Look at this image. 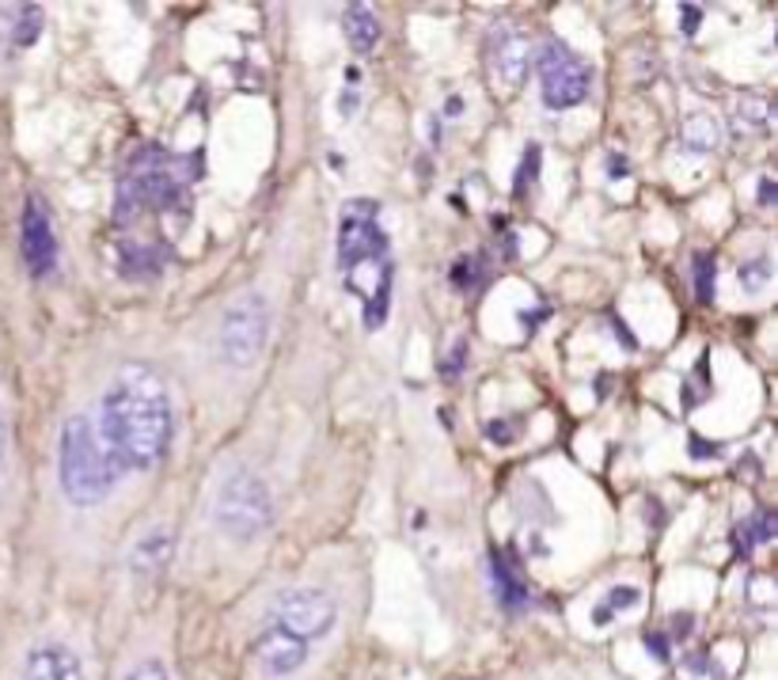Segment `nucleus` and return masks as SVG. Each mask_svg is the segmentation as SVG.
Segmentation results:
<instances>
[{
	"label": "nucleus",
	"mask_w": 778,
	"mask_h": 680,
	"mask_svg": "<svg viewBox=\"0 0 778 680\" xmlns=\"http://www.w3.org/2000/svg\"><path fill=\"white\" fill-rule=\"evenodd\" d=\"M99 441L126 472H148L168 456L175 441V403L152 365H122L91 415Z\"/></svg>",
	"instance_id": "nucleus-1"
},
{
	"label": "nucleus",
	"mask_w": 778,
	"mask_h": 680,
	"mask_svg": "<svg viewBox=\"0 0 778 680\" xmlns=\"http://www.w3.org/2000/svg\"><path fill=\"white\" fill-rule=\"evenodd\" d=\"M338 270L349 297L361 300L368 331H380L392 312V255L387 233L380 228V209L373 198H357L342 209L338 220Z\"/></svg>",
	"instance_id": "nucleus-2"
},
{
	"label": "nucleus",
	"mask_w": 778,
	"mask_h": 680,
	"mask_svg": "<svg viewBox=\"0 0 778 680\" xmlns=\"http://www.w3.org/2000/svg\"><path fill=\"white\" fill-rule=\"evenodd\" d=\"M118 480H122V467L104 449L96 426H91V415L65 418L58 441V483L65 499L77 510H96L115 494Z\"/></svg>",
	"instance_id": "nucleus-3"
},
{
	"label": "nucleus",
	"mask_w": 778,
	"mask_h": 680,
	"mask_svg": "<svg viewBox=\"0 0 778 680\" xmlns=\"http://www.w3.org/2000/svg\"><path fill=\"white\" fill-rule=\"evenodd\" d=\"M187 198V183L175 171V160L156 145L134 152L118 179V220H141L148 214H171L175 201Z\"/></svg>",
	"instance_id": "nucleus-4"
},
{
	"label": "nucleus",
	"mask_w": 778,
	"mask_h": 680,
	"mask_svg": "<svg viewBox=\"0 0 778 680\" xmlns=\"http://www.w3.org/2000/svg\"><path fill=\"white\" fill-rule=\"evenodd\" d=\"M213 521H217V529L225 536L239 540V544H252L274 525L270 486L252 472L228 475L217 491V502H213Z\"/></svg>",
	"instance_id": "nucleus-5"
},
{
	"label": "nucleus",
	"mask_w": 778,
	"mask_h": 680,
	"mask_svg": "<svg viewBox=\"0 0 778 680\" xmlns=\"http://www.w3.org/2000/svg\"><path fill=\"white\" fill-rule=\"evenodd\" d=\"M270 338V305L263 293H239L217 327V351L232 369H252Z\"/></svg>",
	"instance_id": "nucleus-6"
},
{
	"label": "nucleus",
	"mask_w": 778,
	"mask_h": 680,
	"mask_svg": "<svg viewBox=\"0 0 778 680\" xmlns=\"http://www.w3.org/2000/svg\"><path fill=\"white\" fill-rule=\"evenodd\" d=\"M535 72H540V96L551 110H570L589 96L592 72L585 61L562 42H548L535 58Z\"/></svg>",
	"instance_id": "nucleus-7"
},
{
	"label": "nucleus",
	"mask_w": 778,
	"mask_h": 680,
	"mask_svg": "<svg viewBox=\"0 0 778 680\" xmlns=\"http://www.w3.org/2000/svg\"><path fill=\"white\" fill-rule=\"evenodd\" d=\"M338 620V604L331 593L312 590V585H301V590H285L274 597L270 604V623L282 631H289L296 639H319L335 628Z\"/></svg>",
	"instance_id": "nucleus-8"
},
{
	"label": "nucleus",
	"mask_w": 778,
	"mask_h": 680,
	"mask_svg": "<svg viewBox=\"0 0 778 680\" xmlns=\"http://www.w3.org/2000/svg\"><path fill=\"white\" fill-rule=\"evenodd\" d=\"M20 255H23V266L35 274V278H46V274L58 266V236H53V217H50V209H46V201L39 195H31L23 201Z\"/></svg>",
	"instance_id": "nucleus-9"
},
{
	"label": "nucleus",
	"mask_w": 778,
	"mask_h": 680,
	"mask_svg": "<svg viewBox=\"0 0 778 680\" xmlns=\"http://www.w3.org/2000/svg\"><path fill=\"white\" fill-rule=\"evenodd\" d=\"M490 72L498 77L502 88H521L528 69H532V42L524 39L516 27H498L486 42Z\"/></svg>",
	"instance_id": "nucleus-10"
},
{
	"label": "nucleus",
	"mask_w": 778,
	"mask_h": 680,
	"mask_svg": "<svg viewBox=\"0 0 778 680\" xmlns=\"http://www.w3.org/2000/svg\"><path fill=\"white\" fill-rule=\"evenodd\" d=\"M255 654H258V666H263V673L270 677H293L296 669H304V661H308V642L289 635V631L282 628H263V635H258L255 642Z\"/></svg>",
	"instance_id": "nucleus-11"
},
{
	"label": "nucleus",
	"mask_w": 778,
	"mask_h": 680,
	"mask_svg": "<svg viewBox=\"0 0 778 680\" xmlns=\"http://www.w3.org/2000/svg\"><path fill=\"white\" fill-rule=\"evenodd\" d=\"M23 680H85L80 658L61 642H42L27 654Z\"/></svg>",
	"instance_id": "nucleus-12"
},
{
	"label": "nucleus",
	"mask_w": 778,
	"mask_h": 680,
	"mask_svg": "<svg viewBox=\"0 0 778 680\" xmlns=\"http://www.w3.org/2000/svg\"><path fill=\"white\" fill-rule=\"evenodd\" d=\"M175 559V532L171 529H148L129 551V571L137 578H156L171 566Z\"/></svg>",
	"instance_id": "nucleus-13"
},
{
	"label": "nucleus",
	"mask_w": 778,
	"mask_h": 680,
	"mask_svg": "<svg viewBox=\"0 0 778 680\" xmlns=\"http://www.w3.org/2000/svg\"><path fill=\"white\" fill-rule=\"evenodd\" d=\"M490 574H494V590H498V601H502L505 612H521L528 604V585L521 571H516L513 559L505 555H494V563H490Z\"/></svg>",
	"instance_id": "nucleus-14"
},
{
	"label": "nucleus",
	"mask_w": 778,
	"mask_h": 680,
	"mask_svg": "<svg viewBox=\"0 0 778 680\" xmlns=\"http://www.w3.org/2000/svg\"><path fill=\"white\" fill-rule=\"evenodd\" d=\"M342 27H346V39L357 53H373L380 42V20L373 16L368 4H349L346 16H342Z\"/></svg>",
	"instance_id": "nucleus-15"
},
{
	"label": "nucleus",
	"mask_w": 778,
	"mask_h": 680,
	"mask_svg": "<svg viewBox=\"0 0 778 680\" xmlns=\"http://www.w3.org/2000/svg\"><path fill=\"white\" fill-rule=\"evenodd\" d=\"M718 141H721V130L710 115H691L688 122H683V149L688 152H710V149H718Z\"/></svg>",
	"instance_id": "nucleus-16"
},
{
	"label": "nucleus",
	"mask_w": 778,
	"mask_h": 680,
	"mask_svg": "<svg viewBox=\"0 0 778 680\" xmlns=\"http://www.w3.org/2000/svg\"><path fill=\"white\" fill-rule=\"evenodd\" d=\"M20 16H23V20H16L12 46H16V50H27V46H31L35 39H39V31H42V8L23 4V8H20Z\"/></svg>",
	"instance_id": "nucleus-17"
},
{
	"label": "nucleus",
	"mask_w": 778,
	"mask_h": 680,
	"mask_svg": "<svg viewBox=\"0 0 778 680\" xmlns=\"http://www.w3.org/2000/svg\"><path fill=\"white\" fill-rule=\"evenodd\" d=\"M737 278H740V286H745V293H759L767 282H771V259H767V255H759V259L740 263Z\"/></svg>",
	"instance_id": "nucleus-18"
},
{
	"label": "nucleus",
	"mask_w": 778,
	"mask_h": 680,
	"mask_svg": "<svg viewBox=\"0 0 778 680\" xmlns=\"http://www.w3.org/2000/svg\"><path fill=\"white\" fill-rule=\"evenodd\" d=\"M771 104H767L764 96H752L748 99V104H740V110H737V130H759V126H767V118H771V110H767Z\"/></svg>",
	"instance_id": "nucleus-19"
},
{
	"label": "nucleus",
	"mask_w": 778,
	"mask_h": 680,
	"mask_svg": "<svg viewBox=\"0 0 778 680\" xmlns=\"http://www.w3.org/2000/svg\"><path fill=\"white\" fill-rule=\"evenodd\" d=\"M691 274H695V289H699V300H715V263H710V255H695Z\"/></svg>",
	"instance_id": "nucleus-20"
},
{
	"label": "nucleus",
	"mask_w": 778,
	"mask_h": 680,
	"mask_svg": "<svg viewBox=\"0 0 778 680\" xmlns=\"http://www.w3.org/2000/svg\"><path fill=\"white\" fill-rule=\"evenodd\" d=\"M638 601H642V593H638L634 585H615V590L608 593L604 609L611 615H615V612H631V609H638Z\"/></svg>",
	"instance_id": "nucleus-21"
},
{
	"label": "nucleus",
	"mask_w": 778,
	"mask_h": 680,
	"mask_svg": "<svg viewBox=\"0 0 778 680\" xmlns=\"http://www.w3.org/2000/svg\"><path fill=\"white\" fill-rule=\"evenodd\" d=\"M126 680H171V677H168V669H164V661L148 658V661H137L126 673Z\"/></svg>",
	"instance_id": "nucleus-22"
},
{
	"label": "nucleus",
	"mask_w": 778,
	"mask_h": 680,
	"mask_svg": "<svg viewBox=\"0 0 778 680\" xmlns=\"http://www.w3.org/2000/svg\"><path fill=\"white\" fill-rule=\"evenodd\" d=\"M540 176V149H528L524 152V164H521V179H516V190L528 187V179Z\"/></svg>",
	"instance_id": "nucleus-23"
},
{
	"label": "nucleus",
	"mask_w": 778,
	"mask_h": 680,
	"mask_svg": "<svg viewBox=\"0 0 778 680\" xmlns=\"http://www.w3.org/2000/svg\"><path fill=\"white\" fill-rule=\"evenodd\" d=\"M699 23H702V8L699 4H683L680 8V31L695 35V31H699Z\"/></svg>",
	"instance_id": "nucleus-24"
},
{
	"label": "nucleus",
	"mask_w": 778,
	"mask_h": 680,
	"mask_svg": "<svg viewBox=\"0 0 778 680\" xmlns=\"http://www.w3.org/2000/svg\"><path fill=\"white\" fill-rule=\"evenodd\" d=\"M646 647H650V654L657 658V661H669V635H661V631H650V635H646Z\"/></svg>",
	"instance_id": "nucleus-25"
},
{
	"label": "nucleus",
	"mask_w": 778,
	"mask_h": 680,
	"mask_svg": "<svg viewBox=\"0 0 778 680\" xmlns=\"http://www.w3.org/2000/svg\"><path fill=\"white\" fill-rule=\"evenodd\" d=\"M759 206H775V183L771 179L759 183Z\"/></svg>",
	"instance_id": "nucleus-26"
},
{
	"label": "nucleus",
	"mask_w": 778,
	"mask_h": 680,
	"mask_svg": "<svg viewBox=\"0 0 778 680\" xmlns=\"http://www.w3.org/2000/svg\"><path fill=\"white\" fill-rule=\"evenodd\" d=\"M444 115H449V118L463 115V99H460V96H452V99H449V110H444Z\"/></svg>",
	"instance_id": "nucleus-27"
},
{
	"label": "nucleus",
	"mask_w": 778,
	"mask_h": 680,
	"mask_svg": "<svg viewBox=\"0 0 778 680\" xmlns=\"http://www.w3.org/2000/svg\"><path fill=\"white\" fill-rule=\"evenodd\" d=\"M4 453H8V430H4V418H0V464H4Z\"/></svg>",
	"instance_id": "nucleus-28"
}]
</instances>
